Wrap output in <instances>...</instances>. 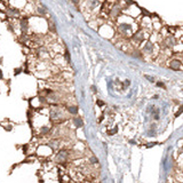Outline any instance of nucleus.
Returning a JSON list of instances; mask_svg holds the SVG:
<instances>
[{"label":"nucleus","instance_id":"423d86ee","mask_svg":"<svg viewBox=\"0 0 183 183\" xmlns=\"http://www.w3.org/2000/svg\"><path fill=\"white\" fill-rule=\"evenodd\" d=\"M91 163H92V164H99V160L96 159V157L92 156V157H91Z\"/></svg>","mask_w":183,"mask_h":183},{"label":"nucleus","instance_id":"39448f33","mask_svg":"<svg viewBox=\"0 0 183 183\" xmlns=\"http://www.w3.org/2000/svg\"><path fill=\"white\" fill-rule=\"evenodd\" d=\"M117 132H118V127H115L113 131H108V134H109V135H113V134H116Z\"/></svg>","mask_w":183,"mask_h":183},{"label":"nucleus","instance_id":"20e7f679","mask_svg":"<svg viewBox=\"0 0 183 183\" xmlns=\"http://www.w3.org/2000/svg\"><path fill=\"white\" fill-rule=\"evenodd\" d=\"M68 110H69V112H70V113H72V115H76V113L78 112L77 106H69V108H68Z\"/></svg>","mask_w":183,"mask_h":183},{"label":"nucleus","instance_id":"f257e3e1","mask_svg":"<svg viewBox=\"0 0 183 183\" xmlns=\"http://www.w3.org/2000/svg\"><path fill=\"white\" fill-rule=\"evenodd\" d=\"M155 51H156V47H155L153 42H152L151 40L145 41L143 48H142V52H143L144 54H146V55H152V54L155 53Z\"/></svg>","mask_w":183,"mask_h":183},{"label":"nucleus","instance_id":"6e6552de","mask_svg":"<svg viewBox=\"0 0 183 183\" xmlns=\"http://www.w3.org/2000/svg\"><path fill=\"white\" fill-rule=\"evenodd\" d=\"M72 2H73L75 5H77V6L79 5V0H72Z\"/></svg>","mask_w":183,"mask_h":183},{"label":"nucleus","instance_id":"0eeeda50","mask_svg":"<svg viewBox=\"0 0 183 183\" xmlns=\"http://www.w3.org/2000/svg\"><path fill=\"white\" fill-rule=\"evenodd\" d=\"M157 86H159V87H161V88H165L164 84H163V82H160V81H159V82H157Z\"/></svg>","mask_w":183,"mask_h":183},{"label":"nucleus","instance_id":"7ed1b4c3","mask_svg":"<svg viewBox=\"0 0 183 183\" xmlns=\"http://www.w3.org/2000/svg\"><path fill=\"white\" fill-rule=\"evenodd\" d=\"M73 122H75L76 127H81V126L84 125V122H82V120H81L80 118H76V119H73Z\"/></svg>","mask_w":183,"mask_h":183},{"label":"nucleus","instance_id":"1a4fd4ad","mask_svg":"<svg viewBox=\"0 0 183 183\" xmlns=\"http://www.w3.org/2000/svg\"><path fill=\"white\" fill-rule=\"evenodd\" d=\"M97 104L101 105V106H102V105H104V103H102V101H97Z\"/></svg>","mask_w":183,"mask_h":183},{"label":"nucleus","instance_id":"f03ea898","mask_svg":"<svg viewBox=\"0 0 183 183\" xmlns=\"http://www.w3.org/2000/svg\"><path fill=\"white\" fill-rule=\"evenodd\" d=\"M182 65V62L180 60H172L170 62V64H168V66L170 69H173V70H183Z\"/></svg>","mask_w":183,"mask_h":183}]
</instances>
